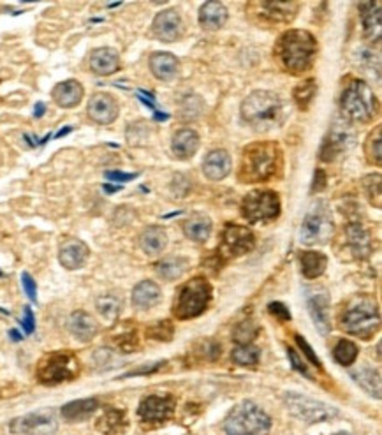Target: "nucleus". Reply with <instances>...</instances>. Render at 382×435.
Masks as SVG:
<instances>
[{
	"label": "nucleus",
	"instance_id": "f257e3e1",
	"mask_svg": "<svg viewBox=\"0 0 382 435\" xmlns=\"http://www.w3.org/2000/svg\"><path fill=\"white\" fill-rule=\"evenodd\" d=\"M275 58L289 74L306 73L312 69L318 58V41L309 31L290 28L284 32L275 44Z\"/></svg>",
	"mask_w": 382,
	"mask_h": 435
},
{
	"label": "nucleus",
	"instance_id": "f03ea898",
	"mask_svg": "<svg viewBox=\"0 0 382 435\" xmlns=\"http://www.w3.org/2000/svg\"><path fill=\"white\" fill-rule=\"evenodd\" d=\"M282 169V150L275 142H257L245 146L241 153L238 180L241 183H261L275 178Z\"/></svg>",
	"mask_w": 382,
	"mask_h": 435
},
{
	"label": "nucleus",
	"instance_id": "7ed1b4c3",
	"mask_svg": "<svg viewBox=\"0 0 382 435\" xmlns=\"http://www.w3.org/2000/svg\"><path fill=\"white\" fill-rule=\"evenodd\" d=\"M241 119L256 133H270L286 122L287 108L279 94L256 90L241 103Z\"/></svg>",
	"mask_w": 382,
	"mask_h": 435
},
{
	"label": "nucleus",
	"instance_id": "20e7f679",
	"mask_svg": "<svg viewBox=\"0 0 382 435\" xmlns=\"http://www.w3.org/2000/svg\"><path fill=\"white\" fill-rule=\"evenodd\" d=\"M340 106L351 122L370 123L379 114V103L370 85L358 78H349L342 88Z\"/></svg>",
	"mask_w": 382,
	"mask_h": 435
},
{
	"label": "nucleus",
	"instance_id": "39448f33",
	"mask_svg": "<svg viewBox=\"0 0 382 435\" xmlns=\"http://www.w3.org/2000/svg\"><path fill=\"white\" fill-rule=\"evenodd\" d=\"M272 430V420L254 402L245 400L231 409L224 421L227 435H268Z\"/></svg>",
	"mask_w": 382,
	"mask_h": 435
},
{
	"label": "nucleus",
	"instance_id": "423d86ee",
	"mask_svg": "<svg viewBox=\"0 0 382 435\" xmlns=\"http://www.w3.org/2000/svg\"><path fill=\"white\" fill-rule=\"evenodd\" d=\"M340 325L349 335L361 336L365 340L374 336L381 326V316L374 300L367 296L354 298L342 314Z\"/></svg>",
	"mask_w": 382,
	"mask_h": 435
},
{
	"label": "nucleus",
	"instance_id": "0eeeda50",
	"mask_svg": "<svg viewBox=\"0 0 382 435\" xmlns=\"http://www.w3.org/2000/svg\"><path fill=\"white\" fill-rule=\"evenodd\" d=\"M80 374V359L71 351H53L42 356L35 368V377L44 386L73 381Z\"/></svg>",
	"mask_w": 382,
	"mask_h": 435
},
{
	"label": "nucleus",
	"instance_id": "6e6552de",
	"mask_svg": "<svg viewBox=\"0 0 382 435\" xmlns=\"http://www.w3.org/2000/svg\"><path fill=\"white\" fill-rule=\"evenodd\" d=\"M211 296H214L211 284L205 277H194L180 289L173 305V314L180 321L199 317L208 309Z\"/></svg>",
	"mask_w": 382,
	"mask_h": 435
},
{
	"label": "nucleus",
	"instance_id": "1a4fd4ad",
	"mask_svg": "<svg viewBox=\"0 0 382 435\" xmlns=\"http://www.w3.org/2000/svg\"><path fill=\"white\" fill-rule=\"evenodd\" d=\"M240 210L250 224H268L280 215V198L277 192L268 189L252 191L243 198Z\"/></svg>",
	"mask_w": 382,
	"mask_h": 435
},
{
	"label": "nucleus",
	"instance_id": "9d476101",
	"mask_svg": "<svg viewBox=\"0 0 382 435\" xmlns=\"http://www.w3.org/2000/svg\"><path fill=\"white\" fill-rule=\"evenodd\" d=\"M284 404H286L287 411L299 421L306 425L322 423L331 418L338 416V411L331 405L319 402L315 398H310L306 395L296 393V391H287L284 395Z\"/></svg>",
	"mask_w": 382,
	"mask_h": 435
},
{
	"label": "nucleus",
	"instance_id": "9b49d317",
	"mask_svg": "<svg viewBox=\"0 0 382 435\" xmlns=\"http://www.w3.org/2000/svg\"><path fill=\"white\" fill-rule=\"evenodd\" d=\"M333 234V217L329 206L324 201L313 203L309 214L302 222V244L305 245H322Z\"/></svg>",
	"mask_w": 382,
	"mask_h": 435
},
{
	"label": "nucleus",
	"instance_id": "f8f14e48",
	"mask_svg": "<svg viewBox=\"0 0 382 435\" xmlns=\"http://www.w3.org/2000/svg\"><path fill=\"white\" fill-rule=\"evenodd\" d=\"M256 247V234L250 231L247 225L226 224L220 237L218 245V256L231 259V257H240L243 254H249Z\"/></svg>",
	"mask_w": 382,
	"mask_h": 435
},
{
	"label": "nucleus",
	"instance_id": "ddd939ff",
	"mask_svg": "<svg viewBox=\"0 0 382 435\" xmlns=\"http://www.w3.org/2000/svg\"><path fill=\"white\" fill-rule=\"evenodd\" d=\"M250 12L256 19L264 25H280V23H290L298 15V2H280V0H263V2H252L249 6Z\"/></svg>",
	"mask_w": 382,
	"mask_h": 435
},
{
	"label": "nucleus",
	"instance_id": "4468645a",
	"mask_svg": "<svg viewBox=\"0 0 382 435\" xmlns=\"http://www.w3.org/2000/svg\"><path fill=\"white\" fill-rule=\"evenodd\" d=\"M9 430L15 435H55L58 430V421L55 412L46 409L16 418L9 425Z\"/></svg>",
	"mask_w": 382,
	"mask_h": 435
},
{
	"label": "nucleus",
	"instance_id": "2eb2a0df",
	"mask_svg": "<svg viewBox=\"0 0 382 435\" xmlns=\"http://www.w3.org/2000/svg\"><path fill=\"white\" fill-rule=\"evenodd\" d=\"M176 398L173 395H148L139 402L138 416L145 423H164L173 416Z\"/></svg>",
	"mask_w": 382,
	"mask_h": 435
},
{
	"label": "nucleus",
	"instance_id": "dca6fc26",
	"mask_svg": "<svg viewBox=\"0 0 382 435\" xmlns=\"http://www.w3.org/2000/svg\"><path fill=\"white\" fill-rule=\"evenodd\" d=\"M306 307L312 316L313 325L321 335H328L331 332V317H329V294L322 287L306 289Z\"/></svg>",
	"mask_w": 382,
	"mask_h": 435
},
{
	"label": "nucleus",
	"instance_id": "f3484780",
	"mask_svg": "<svg viewBox=\"0 0 382 435\" xmlns=\"http://www.w3.org/2000/svg\"><path fill=\"white\" fill-rule=\"evenodd\" d=\"M87 113L92 122L99 123V126H110L119 119L120 108L115 97L106 92H97L88 101Z\"/></svg>",
	"mask_w": 382,
	"mask_h": 435
},
{
	"label": "nucleus",
	"instance_id": "a211bd4d",
	"mask_svg": "<svg viewBox=\"0 0 382 435\" xmlns=\"http://www.w3.org/2000/svg\"><path fill=\"white\" fill-rule=\"evenodd\" d=\"M152 31L162 42H175L184 35V19L176 9H166L155 16Z\"/></svg>",
	"mask_w": 382,
	"mask_h": 435
},
{
	"label": "nucleus",
	"instance_id": "6ab92c4d",
	"mask_svg": "<svg viewBox=\"0 0 382 435\" xmlns=\"http://www.w3.org/2000/svg\"><path fill=\"white\" fill-rule=\"evenodd\" d=\"M352 133L349 127H345L344 123H336L331 130H329V136L326 137L324 143H322L321 148V159L326 162H331L336 157L344 155L349 148L352 146L354 139H352Z\"/></svg>",
	"mask_w": 382,
	"mask_h": 435
},
{
	"label": "nucleus",
	"instance_id": "aec40b11",
	"mask_svg": "<svg viewBox=\"0 0 382 435\" xmlns=\"http://www.w3.org/2000/svg\"><path fill=\"white\" fill-rule=\"evenodd\" d=\"M90 250H88L87 244L78 238H69L58 248V261L65 270H80L85 266L88 261Z\"/></svg>",
	"mask_w": 382,
	"mask_h": 435
},
{
	"label": "nucleus",
	"instance_id": "412c9836",
	"mask_svg": "<svg viewBox=\"0 0 382 435\" xmlns=\"http://www.w3.org/2000/svg\"><path fill=\"white\" fill-rule=\"evenodd\" d=\"M85 96L83 85L78 80H65L60 81L58 85H55V88L51 90V97H53L55 104L64 110H69V108H76L81 103Z\"/></svg>",
	"mask_w": 382,
	"mask_h": 435
},
{
	"label": "nucleus",
	"instance_id": "4be33fe9",
	"mask_svg": "<svg viewBox=\"0 0 382 435\" xmlns=\"http://www.w3.org/2000/svg\"><path fill=\"white\" fill-rule=\"evenodd\" d=\"M381 2H363L359 4V16H361V23H363L365 37L370 42L379 44L381 41Z\"/></svg>",
	"mask_w": 382,
	"mask_h": 435
},
{
	"label": "nucleus",
	"instance_id": "5701e85b",
	"mask_svg": "<svg viewBox=\"0 0 382 435\" xmlns=\"http://www.w3.org/2000/svg\"><path fill=\"white\" fill-rule=\"evenodd\" d=\"M67 328H69L71 335L80 342H90L96 339L97 332H99V325L88 312L83 310H76L71 314L69 321H67Z\"/></svg>",
	"mask_w": 382,
	"mask_h": 435
},
{
	"label": "nucleus",
	"instance_id": "b1692460",
	"mask_svg": "<svg viewBox=\"0 0 382 435\" xmlns=\"http://www.w3.org/2000/svg\"><path fill=\"white\" fill-rule=\"evenodd\" d=\"M90 69L99 76H111L120 69V55L115 48H97L90 53Z\"/></svg>",
	"mask_w": 382,
	"mask_h": 435
},
{
	"label": "nucleus",
	"instance_id": "393cba45",
	"mask_svg": "<svg viewBox=\"0 0 382 435\" xmlns=\"http://www.w3.org/2000/svg\"><path fill=\"white\" fill-rule=\"evenodd\" d=\"M233 169V160L226 150H211L203 160V173L210 180L226 178Z\"/></svg>",
	"mask_w": 382,
	"mask_h": 435
},
{
	"label": "nucleus",
	"instance_id": "a878e982",
	"mask_svg": "<svg viewBox=\"0 0 382 435\" xmlns=\"http://www.w3.org/2000/svg\"><path fill=\"white\" fill-rule=\"evenodd\" d=\"M162 300L161 287L152 280H143L132 289V303L136 309L148 310L152 307L159 305Z\"/></svg>",
	"mask_w": 382,
	"mask_h": 435
},
{
	"label": "nucleus",
	"instance_id": "bb28decb",
	"mask_svg": "<svg viewBox=\"0 0 382 435\" xmlns=\"http://www.w3.org/2000/svg\"><path fill=\"white\" fill-rule=\"evenodd\" d=\"M199 148V136L192 129H182L173 136L171 150L176 159L189 160L196 155Z\"/></svg>",
	"mask_w": 382,
	"mask_h": 435
},
{
	"label": "nucleus",
	"instance_id": "cd10ccee",
	"mask_svg": "<svg viewBox=\"0 0 382 435\" xmlns=\"http://www.w3.org/2000/svg\"><path fill=\"white\" fill-rule=\"evenodd\" d=\"M139 247L148 256H159L168 247V233L161 225H148L139 234Z\"/></svg>",
	"mask_w": 382,
	"mask_h": 435
},
{
	"label": "nucleus",
	"instance_id": "c85d7f7f",
	"mask_svg": "<svg viewBox=\"0 0 382 435\" xmlns=\"http://www.w3.org/2000/svg\"><path fill=\"white\" fill-rule=\"evenodd\" d=\"M227 9L222 2H207L199 9V23L207 31H218L226 25Z\"/></svg>",
	"mask_w": 382,
	"mask_h": 435
},
{
	"label": "nucleus",
	"instance_id": "c756f323",
	"mask_svg": "<svg viewBox=\"0 0 382 435\" xmlns=\"http://www.w3.org/2000/svg\"><path fill=\"white\" fill-rule=\"evenodd\" d=\"M150 71L153 73V76L157 80L162 81H171L173 78L178 73V60H176L175 55L164 53V51H159V53H153L150 57Z\"/></svg>",
	"mask_w": 382,
	"mask_h": 435
},
{
	"label": "nucleus",
	"instance_id": "7c9ffc66",
	"mask_svg": "<svg viewBox=\"0 0 382 435\" xmlns=\"http://www.w3.org/2000/svg\"><path fill=\"white\" fill-rule=\"evenodd\" d=\"M127 425H129V421H127L125 411L107 407L103 416L97 420V430L103 432L104 435H120L125 432Z\"/></svg>",
	"mask_w": 382,
	"mask_h": 435
},
{
	"label": "nucleus",
	"instance_id": "2f4dec72",
	"mask_svg": "<svg viewBox=\"0 0 382 435\" xmlns=\"http://www.w3.org/2000/svg\"><path fill=\"white\" fill-rule=\"evenodd\" d=\"M347 233V244L356 257H368L372 252V238L370 233L361 224H351L345 229Z\"/></svg>",
	"mask_w": 382,
	"mask_h": 435
},
{
	"label": "nucleus",
	"instance_id": "473e14b6",
	"mask_svg": "<svg viewBox=\"0 0 382 435\" xmlns=\"http://www.w3.org/2000/svg\"><path fill=\"white\" fill-rule=\"evenodd\" d=\"M97 409H99V400L97 398H81V400L65 404L60 409V414L67 421H85L92 416Z\"/></svg>",
	"mask_w": 382,
	"mask_h": 435
},
{
	"label": "nucleus",
	"instance_id": "72a5a7b5",
	"mask_svg": "<svg viewBox=\"0 0 382 435\" xmlns=\"http://www.w3.org/2000/svg\"><path fill=\"white\" fill-rule=\"evenodd\" d=\"M211 221L207 217V215L196 214L192 217H189L187 221L184 222V233L189 240L198 241V244H203L210 238L211 234Z\"/></svg>",
	"mask_w": 382,
	"mask_h": 435
},
{
	"label": "nucleus",
	"instance_id": "f704fd0d",
	"mask_svg": "<svg viewBox=\"0 0 382 435\" xmlns=\"http://www.w3.org/2000/svg\"><path fill=\"white\" fill-rule=\"evenodd\" d=\"M299 263H302V273L306 279H318L328 266V257L319 250H306L299 257Z\"/></svg>",
	"mask_w": 382,
	"mask_h": 435
},
{
	"label": "nucleus",
	"instance_id": "c9c22d12",
	"mask_svg": "<svg viewBox=\"0 0 382 435\" xmlns=\"http://www.w3.org/2000/svg\"><path fill=\"white\" fill-rule=\"evenodd\" d=\"M351 377L367 391L370 397L381 398V374L372 366H361L356 372H351Z\"/></svg>",
	"mask_w": 382,
	"mask_h": 435
},
{
	"label": "nucleus",
	"instance_id": "e433bc0d",
	"mask_svg": "<svg viewBox=\"0 0 382 435\" xmlns=\"http://www.w3.org/2000/svg\"><path fill=\"white\" fill-rule=\"evenodd\" d=\"M189 268V261L185 257L180 256H173V257H166V259L159 261L155 266V271L159 277H162L164 280H178L180 277H184V273Z\"/></svg>",
	"mask_w": 382,
	"mask_h": 435
},
{
	"label": "nucleus",
	"instance_id": "4c0bfd02",
	"mask_svg": "<svg viewBox=\"0 0 382 435\" xmlns=\"http://www.w3.org/2000/svg\"><path fill=\"white\" fill-rule=\"evenodd\" d=\"M96 309L104 319L115 321L122 312L123 302L122 298L116 296V294H103L96 300Z\"/></svg>",
	"mask_w": 382,
	"mask_h": 435
},
{
	"label": "nucleus",
	"instance_id": "58836bf2",
	"mask_svg": "<svg viewBox=\"0 0 382 435\" xmlns=\"http://www.w3.org/2000/svg\"><path fill=\"white\" fill-rule=\"evenodd\" d=\"M315 96H318V81L315 80H305L303 83H299L298 87L295 88V92H293V97H295V103L298 104L299 110L306 111L310 108V104H312V101L315 99Z\"/></svg>",
	"mask_w": 382,
	"mask_h": 435
},
{
	"label": "nucleus",
	"instance_id": "ea45409f",
	"mask_svg": "<svg viewBox=\"0 0 382 435\" xmlns=\"http://www.w3.org/2000/svg\"><path fill=\"white\" fill-rule=\"evenodd\" d=\"M261 351L252 343H241L231 352V359L240 366H256L259 363Z\"/></svg>",
	"mask_w": 382,
	"mask_h": 435
},
{
	"label": "nucleus",
	"instance_id": "a19ab883",
	"mask_svg": "<svg viewBox=\"0 0 382 435\" xmlns=\"http://www.w3.org/2000/svg\"><path fill=\"white\" fill-rule=\"evenodd\" d=\"M359 349L352 340L342 339L340 342L336 343L335 349H333V358L336 363H340L342 366H349L358 359Z\"/></svg>",
	"mask_w": 382,
	"mask_h": 435
},
{
	"label": "nucleus",
	"instance_id": "79ce46f5",
	"mask_svg": "<svg viewBox=\"0 0 382 435\" xmlns=\"http://www.w3.org/2000/svg\"><path fill=\"white\" fill-rule=\"evenodd\" d=\"M382 127L377 126L375 127L374 133L368 136L367 139V145H365V153H367V159L370 164H375V166H381L382 162Z\"/></svg>",
	"mask_w": 382,
	"mask_h": 435
},
{
	"label": "nucleus",
	"instance_id": "37998d69",
	"mask_svg": "<svg viewBox=\"0 0 382 435\" xmlns=\"http://www.w3.org/2000/svg\"><path fill=\"white\" fill-rule=\"evenodd\" d=\"M257 333H259V328L254 325L252 321H243V323H240V325L234 328L233 339L236 340L238 346H241V343L252 342V340L257 336Z\"/></svg>",
	"mask_w": 382,
	"mask_h": 435
},
{
	"label": "nucleus",
	"instance_id": "c03bdc74",
	"mask_svg": "<svg viewBox=\"0 0 382 435\" xmlns=\"http://www.w3.org/2000/svg\"><path fill=\"white\" fill-rule=\"evenodd\" d=\"M363 187L374 206L381 208V175H368L363 180Z\"/></svg>",
	"mask_w": 382,
	"mask_h": 435
},
{
	"label": "nucleus",
	"instance_id": "a18cd8bd",
	"mask_svg": "<svg viewBox=\"0 0 382 435\" xmlns=\"http://www.w3.org/2000/svg\"><path fill=\"white\" fill-rule=\"evenodd\" d=\"M173 333H175V328H173L171 321H157L155 325L150 326V328L146 330V335H148L150 339L164 340V342L171 340Z\"/></svg>",
	"mask_w": 382,
	"mask_h": 435
},
{
	"label": "nucleus",
	"instance_id": "49530a36",
	"mask_svg": "<svg viewBox=\"0 0 382 435\" xmlns=\"http://www.w3.org/2000/svg\"><path fill=\"white\" fill-rule=\"evenodd\" d=\"M295 336H296V343H298V346H299V349H302V351H303V355H305L306 358H309V361L312 363L313 366H318V368H322L321 359L318 358V355H315V352H313V349L310 348V343L306 342V340L303 339L302 335H295Z\"/></svg>",
	"mask_w": 382,
	"mask_h": 435
},
{
	"label": "nucleus",
	"instance_id": "de8ad7c7",
	"mask_svg": "<svg viewBox=\"0 0 382 435\" xmlns=\"http://www.w3.org/2000/svg\"><path fill=\"white\" fill-rule=\"evenodd\" d=\"M116 348L122 352H132L134 349L138 348V336L136 333H130V335H119V339H115Z\"/></svg>",
	"mask_w": 382,
	"mask_h": 435
},
{
	"label": "nucleus",
	"instance_id": "09e8293b",
	"mask_svg": "<svg viewBox=\"0 0 382 435\" xmlns=\"http://www.w3.org/2000/svg\"><path fill=\"white\" fill-rule=\"evenodd\" d=\"M268 310H270V314H272L273 317H277L279 321H290V312L284 303L280 302L270 303V305H268Z\"/></svg>",
	"mask_w": 382,
	"mask_h": 435
},
{
	"label": "nucleus",
	"instance_id": "8fccbe9b",
	"mask_svg": "<svg viewBox=\"0 0 382 435\" xmlns=\"http://www.w3.org/2000/svg\"><path fill=\"white\" fill-rule=\"evenodd\" d=\"M21 284H24V289H25V293H27V296L31 298L32 302H35V300H37V287H35V280L32 279L28 273H24L21 275Z\"/></svg>",
	"mask_w": 382,
	"mask_h": 435
},
{
	"label": "nucleus",
	"instance_id": "3c124183",
	"mask_svg": "<svg viewBox=\"0 0 382 435\" xmlns=\"http://www.w3.org/2000/svg\"><path fill=\"white\" fill-rule=\"evenodd\" d=\"M287 356H289V359H290V363H293V368H295V370H298V372H302V374L309 375V368H306L305 361H302V359H299V356L296 355L295 349L287 348Z\"/></svg>",
	"mask_w": 382,
	"mask_h": 435
},
{
	"label": "nucleus",
	"instance_id": "603ef678",
	"mask_svg": "<svg viewBox=\"0 0 382 435\" xmlns=\"http://www.w3.org/2000/svg\"><path fill=\"white\" fill-rule=\"evenodd\" d=\"M106 178L113 180V182H129V180L136 178L134 173H122V171H107Z\"/></svg>",
	"mask_w": 382,
	"mask_h": 435
},
{
	"label": "nucleus",
	"instance_id": "864d4df0",
	"mask_svg": "<svg viewBox=\"0 0 382 435\" xmlns=\"http://www.w3.org/2000/svg\"><path fill=\"white\" fill-rule=\"evenodd\" d=\"M34 314H32V310L28 309H25V317H24V321H21V325H24V328H25V332L27 333H32L34 332V328H35V323H34Z\"/></svg>",
	"mask_w": 382,
	"mask_h": 435
},
{
	"label": "nucleus",
	"instance_id": "5fc2aeb1",
	"mask_svg": "<svg viewBox=\"0 0 382 435\" xmlns=\"http://www.w3.org/2000/svg\"><path fill=\"white\" fill-rule=\"evenodd\" d=\"M324 187H326V175H324V171H322V169H318V171H315V182H313L312 191L319 192V191H322Z\"/></svg>",
	"mask_w": 382,
	"mask_h": 435
},
{
	"label": "nucleus",
	"instance_id": "6e6d98bb",
	"mask_svg": "<svg viewBox=\"0 0 382 435\" xmlns=\"http://www.w3.org/2000/svg\"><path fill=\"white\" fill-rule=\"evenodd\" d=\"M335 435H351V434H347V432H338V434H335Z\"/></svg>",
	"mask_w": 382,
	"mask_h": 435
}]
</instances>
